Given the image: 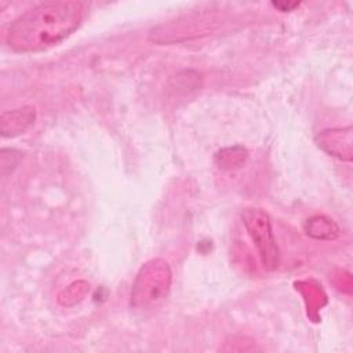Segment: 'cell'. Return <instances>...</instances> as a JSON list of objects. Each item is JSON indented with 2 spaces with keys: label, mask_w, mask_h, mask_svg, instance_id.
Listing matches in <instances>:
<instances>
[{
  "label": "cell",
  "mask_w": 353,
  "mask_h": 353,
  "mask_svg": "<svg viewBox=\"0 0 353 353\" xmlns=\"http://www.w3.org/2000/svg\"><path fill=\"white\" fill-rule=\"evenodd\" d=\"M84 4L79 1H44L15 18L6 36L17 52H39L57 46L80 25Z\"/></svg>",
  "instance_id": "6da1fadb"
},
{
  "label": "cell",
  "mask_w": 353,
  "mask_h": 353,
  "mask_svg": "<svg viewBox=\"0 0 353 353\" xmlns=\"http://www.w3.org/2000/svg\"><path fill=\"white\" fill-rule=\"evenodd\" d=\"M305 230L309 236L319 240H334L339 234L338 225L332 219L323 215L309 218L305 223Z\"/></svg>",
  "instance_id": "8992f818"
},
{
  "label": "cell",
  "mask_w": 353,
  "mask_h": 353,
  "mask_svg": "<svg viewBox=\"0 0 353 353\" xmlns=\"http://www.w3.org/2000/svg\"><path fill=\"white\" fill-rule=\"evenodd\" d=\"M243 223L258 250L261 262L266 270H274L280 262V252L272 232L268 212L262 208H245L241 214Z\"/></svg>",
  "instance_id": "3957f363"
},
{
  "label": "cell",
  "mask_w": 353,
  "mask_h": 353,
  "mask_svg": "<svg viewBox=\"0 0 353 353\" xmlns=\"http://www.w3.org/2000/svg\"><path fill=\"white\" fill-rule=\"evenodd\" d=\"M36 119V112L32 106H23L10 112H4L0 119V131L3 137H17L23 134Z\"/></svg>",
  "instance_id": "5b68a950"
},
{
  "label": "cell",
  "mask_w": 353,
  "mask_h": 353,
  "mask_svg": "<svg viewBox=\"0 0 353 353\" xmlns=\"http://www.w3.org/2000/svg\"><path fill=\"white\" fill-rule=\"evenodd\" d=\"M19 161V153L14 149H1L0 152V167H1V174L7 175L11 172Z\"/></svg>",
  "instance_id": "ba28073f"
},
{
  "label": "cell",
  "mask_w": 353,
  "mask_h": 353,
  "mask_svg": "<svg viewBox=\"0 0 353 353\" xmlns=\"http://www.w3.org/2000/svg\"><path fill=\"white\" fill-rule=\"evenodd\" d=\"M171 272L168 263L153 259L145 263L131 290V306L135 309H149L165 299L170 291Z\"/></svg>",
  "instance_id": "7a4b0ae2"
},
{
  "label": "cell",
  "mask_w": 353,
  "mask_h": 353,
  "mask_svg": "<svg viewBox=\"0 0 353 353\" xmlns=\"http://www.w3.org/2000/svg\"><path fill=\"white\" fill-rule=\"evenodd\" d=\"M247 157V150L241 146L226 148L215 154V163L222 170H232L240 167Z\"/></svg>",
  "instance_id": "52a82bcc"
},
{
  "label": "cell",
  "mask_w": 353,
  "mask_h": 353,
  "mask_svg": "<svg viewBox=\"0 0 353 353\" xmlns=\"http://www.w3.org/2000/svg\"><path fill=\"white\" fill-rule=\"evenodd\" d=\"M317 143L335 157L352 160V127L325 130L317 135Z\"/></svg>",
  "instance_id": "277c9868"
},
{
  "label": "cell",
  "mask_w": 353,
  "mask_h": 353,
  "mask_svg": "<svg viewBox=\"0 0 353 353\" xmlns=\"http://www.w3.org/2000/svg\"><path fill=\"white\" fill-rule=\"evenodd\" d=\"M273 6L277 7V8H280L281 11H290V10H292L294 7H296L298 3H291V4H285V3H273Z\"/></svg>",
  "instance_id": "9c48e42d"
}]
</instances>
